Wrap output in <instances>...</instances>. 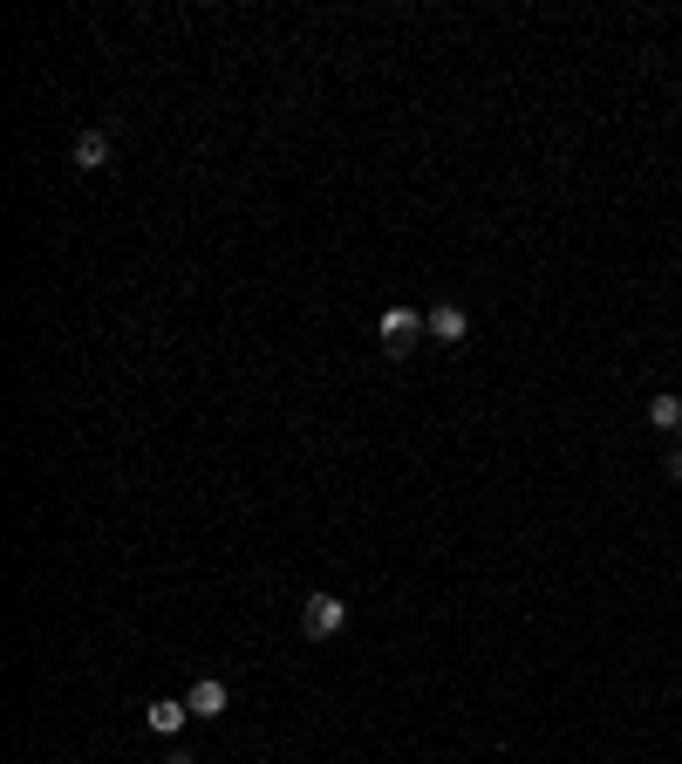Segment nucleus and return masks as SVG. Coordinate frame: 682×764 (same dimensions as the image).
<instances>
[{"label": "nucleus", "instance_id": "9", "mask_svg": "<svg viewBox=\"0 0 682 764\" xmlns=\"http://www.w3.org/2000/svg\"><path fill=\"white\" fill-rule=\"evenodd\" d=\"M669 478H682V451H669Z\"/></svg>", "mask_w": 682, "mask_h": 764}, {"label": "nucleus", "instance_id": "1", "mask_svg": "<svg viewBox=\"0 0 682 764\" xmlns=\"http://www.w3.org/2000/svg\"><path fill=\"white\" fill-rule=\"evenodd\" d=\"M376 342L389 348V355H410V348L423 342V314H417V307H403V301L382 307V314H376Z\"/></svg>", "mask_w": 682, "mask_h": 764}, {"label": "nucleus", "instance_id": "3", "mask_svg": "<svg viewBox=\"0 0 682 764\" xmlns=\"http://www.w3.org/2000/svg\"><path fill=\"white\" fill-rule=\"evenodd\" d=\"M423 335H430V342H444V348H457L464 335H471V314H464L457 301H437L430 314H423Z\"/></svg>", "mask_w": 682, "mask_h": 764}, {"label": "nucleus", "instance_id": "8", "mask_svg": "<svg viewBox=\"0 0 682 764\" xmlns=\"http://www.w3.org/2000/svg\"><path fill=\"white\" fill-rule=\"evenodd\" d=\"M157 764H198V758H191V751H178V744H171V751H164V758H157Z\"/></svg>", "mask_w": 682, "mask_h": 764}, {"label": "nucleus", "instance_id": "7", "mask_svg": "<svg viewBox=\"0 0 682 764\" xmlns=\"http://www.w3.org/2000/svg\"><path fill=\"white\" fill-rule=\"evenodd\" d=\"M648 430L676 437V430H682V396H669V389H662V396H648Z\"/></svg>", "mask_w": 682, "mask_h": 764}, {"label": "nucleus", "instance_id": "5", "mask_svg": "<svg viewBox=\"0 0 682 764\" xmlns=\"http://www.w3.org/2000/svg\"><path fill=\"white\" fill-rule=\"evenodd\" d=\"M144 724H151L157 737H178V730L191 724V703H185V696H157L151 710H144Z\"/></svg>", "mask_w": 682, "mask_h": 764}, {"label": "nucleus", "instance_id": "4", "mask_svg": "<svg viewBox=\"0 0 682 764\" xmlns=\"http://www.w3.org/2000/svg\"><path fill=\"white\" fill-rule=\"evenodd\" d=\"M185 703H191V717H198V724H219V717H226V703H232V689L219 683V676H198V683L185 689Z\"/></svg>", "mask_w": 682, "mask_h": 764}, {"label": "nucleus", "instance_id": "6", "mask_svg": "<svg viewBox=\"0 0 682 764\" xmlns=\"http://www.w3.org/2000/svg\"><path fill=\"white\" fill-rule=\"evenodd\" d=\"M110 164V130H82L76 137V171H103Z\"/></svg>", "mask_w": 682, "mask_h": 764}, {"label": "nucleus", "instance_id": "2", "mask_svg": "<svg viewBox=\"0 0 682 764\" xmlns=\"http://www.w3.org/2000/svg\"><path fill=\"white\" fill-rule=\"evenodd\" d=\"M341 628H348V601H335V594H307L301 601V635L307 642H335Z\"/></svg>", "mask_w": 682, "mask_h": 764}]
</instances>
